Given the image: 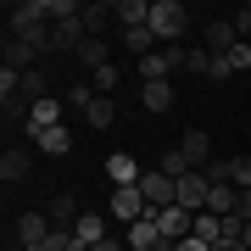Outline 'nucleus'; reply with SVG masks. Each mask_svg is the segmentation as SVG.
Segmentation results:
<instances>
[{
    "label": "nucleus",
    "instance_id": "22",
    "mask_svg": "<svg viewBox=\"0 0 251 251\" xmlns=\"http://www.w3.org/2000/svg\"><path fill=\"white\" fill-rule=\"evenodd\" d=\"M218 229H224V218H218V212H196V229H190V240L218 246Z\"/></svg>",
    "mask_w": 251,
    "mask_h": 251
},
{
    "label": "nucleus",
    "instance_id": "25",
    "mask_svg": "<svg viewBox=\"0 0 251 251\" xmlns=\"http://www.w3.org/2000/svg\"><path fill=\"white\" fill-rule=\"evenodd\" d=\"M73 234H78L84 246H100V240H106V224H100L95 212H84V218H78V229H73Z\"/></svg>",
    "mask_w": 251,
    "mask_h": 251
},
{
    "label": "nucleus",
    "instance_id": "5",
    "mask_svg": "<svg viewBox=\"0 0 251 251\" xmlns=\"http://www.w3.org/2000/svg\"><path fill=\"white\" fill-rule=\"evenodd\" d=\"M11 234H17V246H50V234H56V224L45 212H23L17 224H11Z\"/></svg>",
    "mask_w": 251,
    "mask_h": 251
},
{
    "label": "nucleus",
    "instance_id": "10",
    "mask_svg": "<svg viewBox=\"0 0 251 251\" xmlns=\"http://www.w3.org/2000/svg\"><path fill=\"white\" fill-rule=\"evenodd\" d=\"M156 224H162V234H168L173 246H179V240H190V229H196V212H184V206H162Z\"/></svg>",
    "mask_w": 251,
    "mask_h": 251
},
{
    "label": "nucleus",
    "instance_id": "9",
    "mask_svg": "<svg viewBox=\"0 0 251 251\" xmlns=\"http://www.w3.org/2000/svg\"><path fill=\"white\" fill-rule=\"evenodd\" d=\"M106 179H112V190H123V184H140L145 168H140V156L117 151V156H106Z\"/></svg>",
    "mask_w": 251,
    "mask_h": 251
},
{
    "label": "nucleus",
    "instance_id": "37",
    "mask_svg": "<svg viewBox=\"0 0 251 251\" xmlns=\"http://www.w3.org/2000/svg\"><path fill=\"white\" fill-rule=\"evenodd\" d=\"M246 251H251V224H246Z\"/></svg>",
    "mask_w": 251,
    "mask_h": 251
},
{
    "label": "nucleus",
    "instance_id": "3",
    "mask_svg": "<svg viewBox=\"0 0 251 251\" xmlns=\"http://www.w3.org/2000/svg\"><path fill=\"white\" fill-rule=\"evenodd\" d=\"M123 246H128V251H173V240H168V234H162V224H156V212H145L140 224H128Z\"/></svg>",
    "mask_w": 251,
    "mask_h": 251
},
{
    "label": "nucleus",
    "instance_id": "31",
    "mask_svg": "<svg viewBox=\"0 0 251 251\" xmlns=\"http://www.w3.org/2000/svg\"><path fill=\"white\" fill-rule=\"evenodd\" d=\"M234 190H251V156H234Z\"/></svg>",
    "mask_w": 251,
    "mask_h": 251
},
{
    "label": "nucleus",
    "instance_id": "12",
    "mask_svg": "<svg viewBox=\"0 0 251 251\" xmlns=\"http://www.w3.org/2000/svg\"><path fill=\"white\" fill-rule=\"evenodd\" d=\"M201 45L212 50V56H229L234 45H240V39H234V23H229V17H218V23H206V34H201Z\"/></svg>",
    "mask_w": 251,
    "mask_h": 251
},
{
    "label": "nucleus",
    "instance_id": "32",
    "mask_svg": "<svg viewBox=\"0 0 251 251\" xmlns=\"http://www.w3.org/2000/svg\"><path fill=\"white\" fill-rule=\"evenodd\" d=\"M229 62H234V73H246V67H251V45H234Z\"/></svg>",
    "mask_w": 251,
    "mask_h": 251
},
{
    "label": "nucleus",
    "instance_id": "2",
    "mask_svg": "<svg viewBox=\"0 0 251 251\" xmlns=\"http://www.w3.org/2000/svg\"><path fill=\"white\" fill-rule=\"evenodd\" d=\"M179 67H184V45H162L140 62V84H168Z\"/></svg>",
    "mask_w": 251,
    "mask_h": 251
},
{
    "label": "nucleus",
    "instance_id": "30",
    "mask_svg": "<svg viewBox=\"0 0 251 251\" xmlns=\"http://www.w3.org/2000/svg\"><path fill=\"white\" fill-rule=\"evenodd\" d=\"M234 39H240V45H251V6L234 11Z\"/></svg>",
    "mask_w": 251,
    "mask_h": 251
},
{
    "label": "nucleus",
    "instance_id": "33",
    "mask_svg": "<svg viewBox=\"0 0 251 251\" xmlns=\"http://www.w3.org/2000/svg\"><path fill=\"white\" fill-rule=\"evenodd\" d=\"M173 251H212V246H206V240H179Z\"/></svg>",
    "mask_w": 251,
    "mask_h": 251
},
{
    "label": "nucleus",
    "instance_id": "17",
    "mask_svg": "<svg viewBox=\"0 0 251 251\" xmlns=\"http://www.w3.org/2000/svg\"><path fill=\"white\" fill-rule=\"evenodd\" d=\"M140 106L145 112H168L173 106V84H140Z\"/></svg>",
    "mask_w": 251,
    "mask_h": 251
},
{
    "label": "nucleus",
    "instance_id": "28",
    "mask_svg": "<svg viewBox=\"0 0 251 251\" xmlns=\"http://www.w3.org/2000/svg\"><path fill=\"white\" fill-rule=\"evenodd\" d=\"M62 100H67V106H84V112H90V106H95V84H90V78H78Z\"/></svg>",
    "mask_w": 251,
    "mask_h": 251
},
{
    "label": "nucleus",
    "instance_id": "16",
    "mask_svg": "<svg viewBox=\"0 0 251 251\" xmlns=\"http://www.w3.org/2000/svg\"><path fill=\"white\" fill-rule=\"evenodd\" d=\"M45 218H50L56 229H78V218H84V212L73 206V196H56V201L45 206Z\"/></svg>",
    "mask_w": 251,
    "mask_h": 251
},
{
    "label": "nucleus",
    "instance_id": "34",
    "mask_svg": "<svg viewBox=\"0 0 251 251\" xmlns=\"http://www.w3.org/2000/svg\"><path fill=\"white\" fill-rule=\"evenodd\" d=\"M90 251H128L123 240H100V246H90Z\"/></svg>",
    "mask_w": 251,
    "mask_h": 251
},
{
    "label": "nucleus",
    "instance_id": "7",
    "mask_svg": "<svg viewBox=\"0 0 251 251\" xmlns=\"http://www.w3.org/2000/svg\"><path fill=\"white\" fill-rule=\"evenodd\" d=\"M151 212L140 196V184H123V190H112V218H123V224H140V218Z\"/></svg>",
    "mask_w": 251,
    "mask_h": 251
},
{
    "label": "nucleus",
    "instance_id": "35",
    "mask_svg": "<svg viewBox=\"0 0 251 251\" xmlns=\"http://www.w3.org/2000/svg\"><path fill=\"white\" fill-rule=\"evenodd\" d=\"M212 251H246V240H234V246H212Z\"/></svg>",
    "mask_w": 251,
    "mask_h": 251
},
{
    "label": "nucleus",
    "instance_id": "4",
    "mask_svg": "<svg viewBox=\"0 0 251 251\" xmlns=\"http://www.w3.org/2000/svg\"><path fill=\"white\" fill-rule=\"evenodd\" d=\"M140 196L151 212H162V206H179V184L168 179V173H156V168H145V179H140Z\"/></svg>",
    "mask_w": 251,
    "mask_h": 251
},
{
    "label": "nucleus",
    "instance_id": "23",
    "mask_svg": "<svg viewBox=\"0 0 251 251\" xmlns=\"http://www.w3.org/2000/svg\"><path fill=\"white\" fill-rule=\"evenodd\" d=\"M73 56H78V62L90 67V73H95V67H106V39H84V45L73 50Z\"/></svg>",
    "mask_w": 251,
    "mask_h": 251
},
{
    "label": "nucleus",
    "instance_id": "20",
    "mask_svg": "<svg viewBox=\"0 0 251 251\" xmlns=\"http://www.w3.org/2000/svg\"><path fill=\"white\" fill-rule=\"evenodd\" d=\"M123 45H128V50H134V56H140V62H145V56H151V50H162V45H156V34H151V28H128V34H123Z\"/></svg>",
    "mask_w": 251,
    "mask_h": 251
},
{
    "label": "nucleus",
    "instance_id": "13",
    "mask_svg": "<svg viewBox=\"0 0 251 251\" xmlns=\"http://www.w3.org/2000/svg\"><path fill=\"white\" fill-rule=\"evenodd\" d=\"M28 140H34L45 156H67V151H73V134H67V123H56V128H39V134H28Z\"/></svg>",
    "mask_w": 251,
    "mask_h": 251
},
{
    "label": "nucleus",
    "instance_id": "36",
    "mask_svg": "<svg viewBox=\"0 0 251 251\" xmlns=\"http://www.w3.org/2000/svg\"><path fill=\"white\" fill-rule=\"evenodd\" d=\"M17 251H50V246H17Z\"/></svg>",
    "mask_w": 251,
    "mask_h": 251
},
{
    "label": "nucleus",
    "instance_id": "19",
    "mask_svg": "<svg viewBox=\"0 0 251 251\" xmlns=\"http://www.w3.org/2000/svg\"><path fill=\"white\" fill-rule=\"evenodd\" d=\"M112 117H117V106H112V95H95V106L84 112V123H90L95 134H100V128H112Z\"/></svg>",
    "mask_w": 251,
    "mask_h": 251
},
{
    "label": "nucleus",
    "instance_id": "18",
    "mask_svg": "<svg viewBox=\"0 0 251 251\" xmlns=\"http://www.w3.org/2000/svg\"><path fill=\"white\" fill-rule=\"evenodd\" d=\"M156 173H168V179H173V184H179V179H184V173H196V162H190L184 151H162V162H156Z\"/></svg>",
    "mask_w": 251,
    "mask_h": 251
},
{
    "label": "nucleus",
    "instance_id": "1",
    "mask_svg": "<svg viewBox=\"0 0 251 251\" xmlns=\"http://www.w3.org/2000/svg\"><path fill=\"white\" fill-rule=\"evenodd\" d=\"M184 28H190L184 0H151V34H156V45H179Z\"/></svg>",
    "mask_w": 251,
    "mask_h": 251
},
{
    "label": "nucleus",
    "instance_id": "27",
    "mask_svg": "<svg viewBox=\"0 0 251 251\" xmlns=\"http://www.w3.org/2000/svg\"><path fill=\"white\" fill-rule=\"evenodd\" d=\"M184 73H212V50L206 45H184Z\"/></svg>",
    "mask_w": 251,
    "mask_h": 251
},
{
    "label": "nucleus",
    "instance_id": "6",
    "mask_svg": "<svg viewBox=\"0 0 251 251\" xmlns=\"http://www.w3.org/2000/svg\"><path fill=\"white\" fill-rule=\"evenodd\" d=\"M84 39H90L84 11H78V17H56V23H50V50H78Z\"/></svg>",
    "mask_w": 251,
    "mask_h": 251
},
{
    "label": "nucleus",
    "instance_id": "15",
    "mask_svg": "<svg viewBox=\"0 0 251 251\" xmlns=\"http://www.w3.org/2000/svg\"><path fill=\"white\" fill-rule=\"evenodd\" d=\"M179 151H184L190 162H196V168H206V162H212V140H206V128H184Z\"/></svg>",
    "mask_w": 251,
    "mask_h": 251
},
{
    "label": "nucleus",
    "instance_id": "24",
    "mask_svg": "<svg viewBox=\"0 0 251 251\" xmlns=\"http://www.w3.org/2000/svg\"><path fill=\"white\" fill-rule=\"evenodd\" d=\"M106 23H112V6H106V0H100V6H84V28H90V39L106 34Z\"/></svg>",
    "mask_w": 251,
    "mask_h": 251
},
{
    "label": "nucleus",
    "instance_id": "21",
    "mask_svg": "<svg viewBox=\"0 0 251 251\" xmlns=\"http://www.w3.org/2000/svg\"><path fill=\"white\" fill-rule=\"evenodd\" d=\"M0 179H6V184L28 179V151H6V156H0Z\"/></svg>",
    "mask_w": 251,
    "mask_h": 251
},
{
    "label": "nucleus",
    "instance_id": "11",
    "mask_svg": "<svg viewBox=\"0 0 251 251\" xmlns=\"http://www.w3.org/2000/svg\"><path fill=\"white\" fill-rule=\"evenodd\" d=\"M112 23L123 28V34H128V28H151V6H145V0H117V6H112Z\"/></svg>",
    "mask_w": 251,
    "mask_h": 251
},
{
    "label": "nucleus",
    "instance_id": "8",
    "mask_svg": "<svg viewBox=\"0 0 251 251\" xmlns=\"http://www.w3.org/2000/svg\"><path fill=\"white\" fill-rule=\"evenodd\" d=\"M206 196H212V184H206L201 168L179 179V206H184V212H206Z\"/></svg>",
    "mask_w": 251,
    "mask_h": 251
},
{
    "label": "nucleus",
    "instance_id": "14",
    "mask_svg": "<svg viewBox=\"0 0 251 251\" xmlns=\"http://www.w3.org/2000/svg\"><path fill=\"white\" fill-rule=\"evenodd\" d=\"M56 123H62V100L45 95L34 112H28V128H23V134H39V128H56Z\"/></svg>",
    "mask_w": 251,
    "mask_h": 251
},
{
    "label": "nucleus",
    "instance_id": "29",
    "mask_svg": "<svg viewBox=\"0 0 251 251\" xmlns=\"http://www.w3.org/2000/svg\"><path fill=\"white\" fill-rule=\"evenodd\" d=\"M117 78H123V73H117L112 62H106V67H95V73H90V84H95V95H112V90H117Z\"/></svg>",
    "mask_w": 251,
    "mask_h": 251
},
{
    "label": "nucleus",
    "instance_id": "26",
    "mask_svg": "<svg viewBox=\"0 0 251 251\" xmlns=\"http://www.w3.org/2000/svg\"><path fill=\"white\" fill-rule=\"evenodd\" d=\"M206 212L229 218V212H234V184H212V196H206Z\"/></svg>",
    "mask_w": 251,
    "mask_h": 251
}]
</instances>
